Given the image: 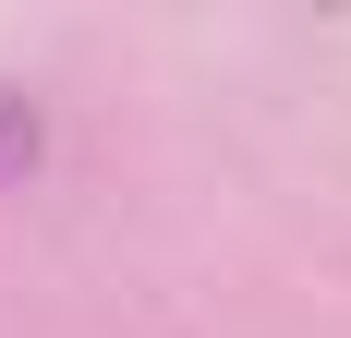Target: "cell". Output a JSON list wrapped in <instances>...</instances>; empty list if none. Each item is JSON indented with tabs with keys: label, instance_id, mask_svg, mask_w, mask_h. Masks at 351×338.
<instances>
[{
	"label": "cell",
	"instance_id": "6da1fadb",
	"mask_svg": "<svg viewBox=\"0 0 351 338\" xmlns=\"http://www.w3.org/2000/svg\"><path fill=\"white\" fill-rule=\"evenodd\" d=\"M36 145H49V109H36V85H0V194L36 169Z\"/></svg>",
	"mask_w": 351,
	"mask_h": 338
}]
</instances>
